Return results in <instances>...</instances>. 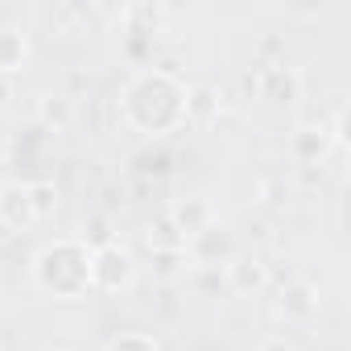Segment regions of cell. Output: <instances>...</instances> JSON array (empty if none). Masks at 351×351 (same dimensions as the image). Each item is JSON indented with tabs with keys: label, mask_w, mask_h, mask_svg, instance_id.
Returning a JSON list of instances; mask_svg holds the SVG:
<instances>
[{
	"label": "cell",
	"mask_w": 351,
	"mask_h": 351,
	"mask_svg": "<svg viewBox=\"0 0 351 351\" xmlns=\"http://www.w3.org/2000/svg\"><path fill=\"white\" fill-rule=\"evenodd\" d=\"M124 124L141 136H165L186 124V87L169 71H136L120 91Z\"/></svg>",
	"instance_id": "6da1fadb"
},
{
	"label": "cell",
	"mask_w": 351,
	"mask_h": 351,
	"mask_svg": "<svg viewBox=\"0 0 351 351\" xmlns=\"http://www.w3.org/2000/svg\"><path fill=\"white\" fill-rule=\"evenodd\" d=\"M34 285L58 302H79L91 293V248L79 236L50 240L34 256Z\"/></svg>",
	"instance_id": "7a4b0ae2"
},
{
	"label": "cell",
	"mask_w": 351,
	"mask_h": 351,
	"mask_svg": "<svg viewBox=\"0 0 351 351\" xmlns=\"http://www.w3.org/2000/svg\"><path fill=\"white\" fill-rule=\"evenodd\" d=\"M132 281H136V256L124 244L112 240L104 248H91V289H99V293H124Z\"/></svg>",
	"instance_id": "3957f363"
},
{
	"label": "cell",
	"mask_w": 351,
	"mask_h": 351,
	"mask_svg": "<svg viewBox=\"0 0 351 351\" xmlns=\"http://www.w3.org/2000/svg\"><path fill=\"white\" fill-rule=\"evenodd\" d=\"M256 99H269L277 108H293L302 99V75L293 66H256Z\"/></svg>",
	"instance_id": "277c9868"
},
{
	"label": "cell",
	"mask_w": 351,
	"mask_h": 351,
	"mask_svg": "<svg viewBox=\"0 0 351 351\" xmlns=\"http://www.w3.org/2000/svg\"><path fill=\"white\" fill-rule=\"evenodd\" d=\"M236 256V240L223 223H211L207 232H199L195 240H186V261H199V265H228Z\"/></svg>",
	"instance_id": "5b68a950"
},
{
	"label": "cell",
	"mask_w": 351,
	"mask_h": 351,
	"mask_svg": "<svg viewBox=\"0 0 351 351\" xmlns=\"http://www.w3.org/2000/svg\"><path fill=\"white\" fill-rule=\"evenodd\" d=\"M0 223L9 232H25L38 223L34 215V199H29V182H5L0 186Z\"/></svg>",
	"instance_id": "8992f818"
},
{
	"label": "cell",
	"mask_w": 351,
	"mask_h": 351,
	"mask_svg": "<svg viewBox=\"0 0 351 351\" xmlns=\"http://www.w3.org/2000/svg\"><path fill=\"white\" fill-rule=\"evenodd\" d=\"M277 314L289 318V322H306V318H314V314H318V289H314L306 277L285 281L281 293H277Z\"/></svg>",
	"instance_id": "52a82bcc"
},
{
	"label": "cell",
	"mask_w": 351,
	"mask_h": 351,
	"mask_svg": "<svg viewBox=\"0 0 351 351\" xmlns=\"http://www.w3.org/2000/svg\"><path fill=\"white\" fill-rule=\"evenodd\" d=\"M330 149H335V136H330L326 124H302V128H293V136H289V153H293L302 165L326 161Z\"/></svg>",
	"instance_id": "ba28073f"
},
{
	"label": "cell",
	"mask_w": 351,
	"mask_h": 351,
	"mask_svg": "<svg viewBox=\"0 0 351 351\" xmlns=\"http://www.w3.org/2000/svg\"><path fill=\"white\" fill-rule=\"evenodd\" d=\"M223 277H228V285L236 289V293H261L265 285H269V265L261 261V256H232L228 265H223Z\"/></svg>",
	"instance_id": "9c48e42d"
},
{
	"label": "cell",
	"mask_w": 351,
	"mask_h": 351,
	"mask_svg": "<svg viewBox=\"0 0 351 351\" xmlns=\"http://www.w3.org/2000/svg\"><path fill=\"white\" fill-rule=\"evenodd\" d=\"M165 17H169V9H161V5H149V0H136V5H124V13H120V25H124V34L157 38Z\"/></svg>",
	"instance_id": "30bf717a"
},
{
	"label": "cell",
	"mask_w": 351,
	"mask_h": 351,
	"mask_svg": "<svg viewBox=\"0 0 351 351\" xmlns=\"http://www.w3.org/2000/svg\"><path fill=\"white\" fill-rule=\"evenodd\" d=\"M169 219H173V228H178L186 240H195L199 232H207L211 223H215V211H211V203L207 199H186V203H178L173 211H165Z\"/></svg>",
	"instance_id": "8fae6325"
},
{
	"label": "cell",
	"mask_w": 351,
	"mask_h": 351,
	"mask_svg": "<svg viewBox=\"0 0 351 351\" xmlns=\"http://www.w3.org/2000/svg\"><path fill=\"white\" fill-rule=\"evenodd\" d=\"M29 62V38L13 25H0V75H17Z\"/></svg>",
	"instance_id": "7c38bea8"
},
{
	"label": "cell",
	"mask_w": 351,
	"mask_h": 351,
	"mask_svg": "<svg viewBox=\"0 0 351 351\" xmlns=\"http://www.w3.org/2000/svg\"><path fill=\"white\" fill-rule=\"evenodd\" d=\"M38 120H42L46 128H54V132H66L71 120H75V99L62 95V91H46V95L38 99Z\"/></svg>",
	"instance_id": "4fadbf2b"
},
{
	"label": "cell",
	"mask_w": 351,
	"mask_h": 351,
	"mask_svg": "<svg viewBox=\"0 0 351 351\" xmlns=\"http://www.w3.org/2000/svg\"><path fill=\"white\" fill-rule=\"evenodd\" d=\"M219 108H223V99L211 83H199V87L186 91V120L191 124H211L219 116Z\"/></svg>",
	"instance_id": "5bb4252c"
},
{
	"label": "cell",
	"mask_w": 351,
	"mask_h": 351,
	"mask_svg": "<svg viewBox=\"0 0 351 351\" xmlns=\"http://www.w3.org/2000/svg\"><path fill=\"white\" fill-rule=\"evenodd\" d=\"M145 244H149L153 252H182V248H186V236L173 228L169 215H157V219L145 228Z\"/></svg>",
	"instance_id": "9a60e30c"
},
{
	"label": "cell",
	"mask_w": 351,
	"mask_h": 351,
	"mask_svg": "<svg viewBox=\"0 0 351 351\" xmlns=\"http://www.w3.org/2000/svg\"><path fill=\"white\" fill-rule=\"evenodd\" d=\"M29 199H34V215L38 219L58 211V186L54 182H29Z\"/></svg>",
	"instance_id": "2e32d148"
},
{
	"label": "cell",
	"mask_w": 351,
	"mask_h": 351,
	"mask_svg": "<svg viewBox=\"0 0 351 351\" xmlns=\"http://www.w3.org/2000/svg\"><path fill=\"white\" fill-rule=\"evenodd\" d=\"M104 351H161V343H157L153 335H145V330H124V335H116Z\"/></svg>",
	"instance_id": "e0dca14e"
},
{
	"label": "cell",
	"mask_w": 351,
	"mask_h": 351,
	"mask_svg": "<svg viewBox=\"0 0 351 351\" xmlns=\"http://www.w3.org/2000/svg\"><path fill=\"white\" fill-rule=\"evenodd\" d=\"M153 273L161 281H173L178 273H186V248L182 252H153Z\"/></svg>",
	"instance_id": "ac0fdd59"
},
{
	"label": "cell",
	"mask_w": 351,
	"mask_h": 351,
	"mask_svg": "<svg viewBox=\"0 0 351 351\" xmlns=\"http://www.w3.org/2000/svg\"><path fill=\"white\" fill-rule=\"evenodd\" d=\"M149 50H153V38H141V34H124V54H128V58H136V62H141Z\"/></svg>",
	"instance_id": "d6986e66"
},
{
	"label": "cell",
	"mask_w": 351,
	"mask_h": 351,
	"mask_svg": "<svg viewBox=\"0 0 351 351\" xmlns=\"http://www.w3.org/2000/svg\"><path fill=\"white\" fill-rule=\"evenodd\" d=\"M261 351H293V347H289L285 339H265V343H261Z\"/></svg>",
	"instance_id": "ffe728a7"
},
{
	"label": "cell",
	"mask_w": 351,
	"mask_h": 351,
	"mask_svg": "<svg viewBox=\"0 0 351 351\" xmlns=\"http://www.w3.org/2000/svg\"><path fill=\"white\" fill-rule=\"evenodd\" d=\"M9 236H13V232H9V228H5V223H0V244H5V240H9Z\"/></svg>",
	"instance_id": "44dd1931"
},
{
	"label": "cell",
	"mask_w": 351,
	"mask_h": 351,
	"mask_svg": "<svg viewBox=\"0 0 351 351\" xmlns=\"http://www.w3.org/2000/svg\"><path fill=\"white\" fill-rule=\"evenodd\" d=\"M54 351H66V347H54Z\"/></svg>",
	"instance_id": "7402d4cb"
}]
</instances>
